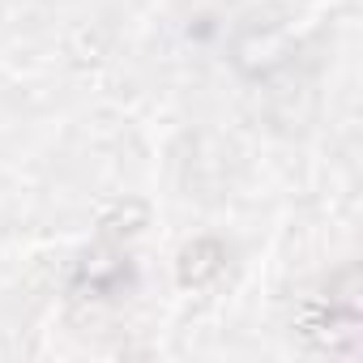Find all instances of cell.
I'll return each instance as SVG.
<instances>
[{
  "instance_id": "cell-1",
  "label": "cell",
  "mask_w": 363,
  "mask_h": 363,
  "mask_svg": "<svg viewBox=\"0 0 363 363\" xmlns=\"http://www.w3.org/2000/svg\"><path fill=\"white\" fill-rule=\"evenodd\" d=\"M218 269H223V248L214 240H197L193 248H184V257H179V282H189V286L210 282Z\"/></svg>"
}]
</instances>
